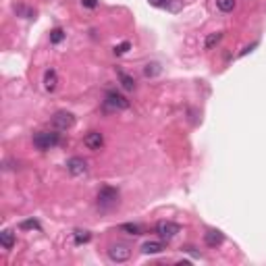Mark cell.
<instances>
[{
	"label": "cell",
	"instance_id": "obj_3",
	"mask_svg": "<svg viewBox=\"0 0 266 266\" xmlns=\"http://www.w3.org/2000/svg\"><path fill=\"white\" fill-rule=\"evenodd\" d=\"M117 200H119V190H115V187H111V185L100 187V192H98V206L100 208L115 206Z\"/></svg>",
	"mask_w": 266,
	"mask_h": 266
},
{
	"label": "cell",
	"instance_id": "obj_5",
	"mask_svg": "<svg viewBox=\"0 0 266 266\" xmlns=\"http://www.w3.org/2000/svg\"><path fill=\"white\" fill-rule=\"evenodd\" d=\"M73 125H75L73 113H69V111H58V113H54V117H52V127L56 131H69Z\"/></svg>",
	"mask_w": 266,
	"mask_h": 266
},
{
	"label": "cell",
	"instance_id": "obj_7",
	"mask_svg": "<svg viewBox=\"0 0 266 266\" xmlns=\"http://www.w3.org/2000/svg\"><path fill=\"white\" fill-rule=\"evenodd\" d=\"M67 170L73 177H83L87 173V162L83 158H79V156H73V158L67 160Z\"/></svg>",
	"mask_w": 266,
	"mask_h": 266
},
{
	"label": "cell",
	"instance_id": "obj_13",
	"mask_svg": "<svg viewBox=\"0 0 266 266\" xmlns=\"http://www.w3.org/2000/svg\"><path fill=\"white\" fill-rule=\"evenodd\" d=\"M0 245H3L5 249H11L15 245V233L11 229H5L3 233H0Z\"/></svg>",
	"mask_w": 266,
	"mask_h": 266
},
{
	"label": "cell",
	"instance_id": "obj_19",
	"mask_svg": "<svg viewBox=\"0 0 266 266\" xmlns=\"http://www.w3.org/2000/svg\"><path fill=\"white\" fill-rule=\"evenodd\" d=\"M62 40H65V31H62L60 27H56V29L50 31V42H52V44H58V42H62Z\"/></svg>",
	"mask_w": 266,
	"mask_h": 266
},
{
	"label": "cell",
	"instance_id": "obj_4",
	"mask_svg": "<svg viewBox=\"0 0 266 266\" xmlns=\"http://www.w3.org/2000/svg\"><path fill=\"white\" fill-rule=\"evenodd\" d=\"M156 233H158L160 239L170 241V239L177 237L181 233V227L177 223H173V221H160V223H156Z\"/></svg>",
	"mask_w": 266,
	"mask_h": 266
},
{
	"label": "cell",
	"instance_id": "obj_17",
	"mask_svg": "<svg viewBox=\"0 0 266 266\" xmlns=\"http://www.w3.org/2000/svg\"><path fill=\"white\" fill-rule=\"evenodd\" d=\"M119 229H121V231H127L129 235H142V227H139V225H133V223H125V225H121Z\"/></svg>",
	"mask_w": 266,
	"mask_h": 266
},
{
	"label": "cell",
	"instance_id": "obj_18",
	"mask_svg": "<svg viewBox=\"0 0 266 266\" xmlns=\"http://www.w3.org/2000/svg\"><path fill=\"white\" fill-rule=\"evenodd\" d=\"M216 7L223 13H231L233 9H235V0H216Z\"/></svg>",
	"mask_w": 266,
	"mask_h": 266
},
{
	"label": "cell",
	"instance_id": "obj_16",
	"mask_svg": "<svg viewBox=\"0 0 266 266\" xmlns=\"http://www.w3.org/2000/svg\"><path fill=\"white\" fill-rule=\"evenodd\" d=\"M160 71H162V69H160L158 62H148V65L144 67V75H146V77H156Z\"/></svg>",
	"mask_w": 266,
	"mask_h": 266
},
{
	"label": "cell",
	"instance_id": "obj_6",
	"mask_svg": "<svg viewBox=\"0 0 266 266\" xmlns=\"http://www.w3.org/2000/svg\"><path fill=\"white\" fill-rule=\"evenodd\" d=\"M108 258L113 262H127L131 258V247L125 243H113L108 247Z\"/></svg>",
	"mask_w": 266,
	"mask_h": 266
},
{
	"label": "cell",
	"instance_id": "obj_20",
	"mask_svg": "<svg viewBox=\"0 0 266 266\" xmlns=\"http://www.w3.org/2000/svg\"><path fill=\"white\" fill-rule=\"evenodd\" d=\"M131 48V44L129 42H123V44H119V46H115V48H113V52L117 54V56H123L125 52H127Z\"/></svg>",
	"mask_w": 266,
	"mask_h": 266
},
{
	"label": "cell",
	"instance_id": "obj_1",
	"mask_svg": "<svg viewBox=\"0 0 266 266\" xmlns=\"http://www.w3.org/2000/svg\"><path fill=\"white\" fill-rule=\"evenodd\" d=\"M58 142H60V135L56 133V129H54V131H38V133L34 135V146H36L38 150H42V152L54 148Z\"/></svg>",
	"mask_w": 266,
	"mask_h": 266
},
{
	"label": "cell",
	"instance_id": "obj_15",
	"mask_svg": "<svg viewBox=\"0 0 266 266\" xmlns=\"http://www.w3.org/2000/svg\"><path fill=\"white\" fill-rule=\"evenodd\" d=\"M221 40H223V34H221V31H216V34H210V36L204 40V48H206V50L214 48V46L221 42Z\"/></svg>",
	"mask_w": 266,
	"mask_h": 266
},
{
	"label": "cell",
	"instance_id": "obj_10",
	"mask_svg": "<svg viewBox=\"0 0 266 266\" xmlns=\"http://www.w3.org/2000/svg\"><path fill=\"white\" fill-rule=\"evenodd\" d=\"M164 249H166L164 241H146V243L142 245V252H144L146 256H152V254H160V252H164Z\"/></svg>",
	"mask_w": 266,
	"mask_h": 266
},
{
	"label": "cell",
	"instance_id": "obj_8",
	"mask_svg": "<svg viewBox=\"0 0 266 266\" xmlns=\"http://www.w3.org/2000/svg\"><path fill=\"white\" fill-rule=\"evenodd\" d=\"M83 144H85V148L87 150H100L102 146H104V135L100 133V131H90L85 137H83Z\"/></svg>",
	"mask_w": 266,
	"mask_h": 266
},
{
	"label": "cell",
	"instance_id": "obj_12",
	"mask_svg": "<svg viewBox=\"0 0 266 266\" xmlns=\"http://www.w3.org/2000/svg\"><path fill=\"white\" fill-rule=\"evenodd\" d=\"M117 77H119V81H121V85L127 90V92H133L135 90V79L131 75H127L125 71H121V69H117Z\"/></svg>",
	"mask_w": 266,
	"mask_h": 266
},
{
	"label": "cell",
	"instance_id": "obj_22",
	"mask_svg": "<svg viewBox=\"0 0 266 266\" xmlns=\"http://www.w3.org/2000/svg\"><path fill=\"white\" fill-rule=\"evenodd\" d=\"M170 0H150V5L152 7H168Z\"/></svg>",
	"mask_w": 266,
	"mask_h": 266
},
{
	"label": "cell",
	"instance_id": "obj_21",
	"mask_svg": "<svg viewBox=\"0 0 266 266\" xmlns=\"http://www.w3.org/2000/svg\"><path fill=\"white\" fill-rule=\"evenodd\" d=\"M21 229H36V231H40V223L34 221V218H31V221H23L21 223Z\"/></svg>",
	"mask_w": 266,
	"mask_h": 266
},
{
	"label": "cell",
	"instance_id": "obj_11",
	"mask_svg": "<svg viewBox=\"0 0 266 266\" xmlns=\"http://www.w3.org/2000/svg\"><path fill=\"white\" fill-rule=\"evenodd\" d=\"M56 85H58V75H56L54 69H48V71L44 73V87L48 90V92H54Z\"/></svg>",
	"mask_w": 266,
	"mask_h": 266
},
{
	"label": "cell",
	"instance_id": "obj_23",
	"mask_svg": "<svg viewBox=\"0 0 266 266\" xmlns=\"http://www.w3.org/2000/svg\"><path fill=\"white\" fill-rule=\"evenodd\" d=\"M81 5L87 9H96L98 7V0H81Z\"/></svg>",
	"mask_w": 266,
	"mask_h": 266
},
{
	"label": "cell",
	"instance_id": "obj_2",
	"mask_svg": "<svg viewBox=\"0 0 266 266\" xmlns=\"http://www.w3.org/2000/svg\"><path fill=\"white\" fill-rule=\"evenodd\" d=\"M104 108L106 111H111V113L125 111V108H129V100L119 92H108L106 98H104Z\"/></svg>",
	"mask_w": 266,
	"mask_h": 266
},
{
	"label": "cell",
	"instance_id": "obj_14",
	"mask_svg": "<svg viewBox=\"0 0 266 266\" xmlns=\"http://www.w3.org/2000/svg\"><path fill=\"white\" fill-rule=\"evenodd\" d=\"M90 239H92V233H90V231H81V229H77V231L73 233V241H75V245L87 243Z\"/></svg>",
	"mask_w": 266,
	"mask_h": 266
},
{
	"label": "cell",
	"instance_id": "obj_9",
	"mask_svg": "<svg viewBox=\"0 0 266 266\" xmlns=\"http://www.w3.org/2000/svg\"><path fill=\"white\" fill-rule=\"evenodd\" d=\"M204 241H206V245L216 247V245H221V243L225 241V235H223V231H218V229H210V231H206V233H204Z\"/></svg>",
	"mask_w": 266,
	"mask_h": 266
}]
</instances>
